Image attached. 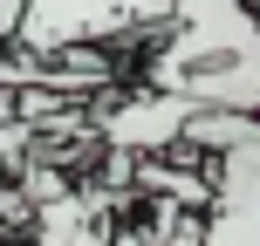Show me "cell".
I'll list each match as a JSON object with an SVG mask.
<instances>
[{
	"label": "cell",
	"instance_id": "6da1fadb",
	"mask_svg": "<svg viewBox=\"0 0 260 246\" xmlns=\"http://www.w3.org/2000/svg\"><path fill=\"white\" fill-rule=\"evenodd\" d=\"M151 96L260 117V27L247 0H178L165 48L151 55Z\"/></svg>",
	"mask_w": 260,
	"mask_h": 246
},
{
	"label": "cell",
	"instance_id": "7a4b0ae2",
	"mask_svg": "<svg viewBox=\"0 0 260 246\" xmlns=\"http://www.w3.org/2000/svg\"><path fill=\"white\" fill-rule=\"evenodd\" d=\"M192 117H199V110L178 103V96H151V89H137L123 110H103V117H96V130H103L117 151H165V144L185 137V123H192Z\"/></svg>",
	"mask_w": 260,
	"mask_h": 246
},
{
	"label": "cell",
	"instance_id": "3957f363",
	"mask_svg": "<svg viewBox=\"0 0 260 246\" xmlns=\"http://www.w3.org/2000/svg\"><path fill=\"white\" fill-rule=\"evenodd\" d=\"M206 246H260V178L240 151L219 157V178H212V226Z\"/></svg>",
	"mask_w": 260,
	"mask_h": 246
},
{
	"label": "cell",
	"instance_id": "277c9868",
	"mask_svg": "<svg viewBox=\"0 0 260 246\" xmlns=\"http://www.w3.org/2000/svg\"><path fill=\"white\" fill-rule=\"evenodd\" d=\"M171 7H178V0H123L130 27H144V21H171Z\"/></svg>",
	"mask_w": 260,
	"mask_h": 246
},
{
	"label": "cell",
	"instance_id": "5b68a950",
	"mask_svg": "<svg viewBox=\"0 0 260 246\" xmlns=\"http://www.w3.org/2000/svg\"><path fill=\"white\" fill-rule=\"evenodd\" d=\"M27 137H41V130H27V123H0V164L27 151Z\"/></svg>",
	"mask_w": 260,
	"mask_h": 246
},
{
	"label": "cell",
	"instance_id": "8992f818",
	"mask_svg": "<svg viewBox=\"0 0 260 246\" xmlns=\"http://www.w3.org/2000/svg\"><path fill=\"white\" fill-rule=\"evenodd\" d=\"M21 21H27V0H0V41L21 34Z\"/></svg>",
	"mask_w": 260,
	"mask_h": 246
},
{
	"label": "cell",
	"instance_id": "52a82bcc",
	"mask_svg": "<svg viewBox=\"0 0 260 246\" xmlns=\"http://www.w3.org/2000/svg\"><path fill=\"white\" fill-rule=\"evenodd\" d=\"M247 14H253V27H260V0H247Z\"/></svg>",
	"mask_w": 260,
	"mask_h": 246
}]
</instances>
